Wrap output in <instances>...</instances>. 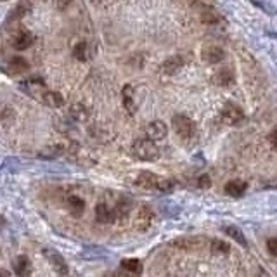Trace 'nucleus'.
Here are the masks:
<instances>
[{"label":"nucleus","instance_id":"nucleus-4","mask_svg":"<svg viewBox=\"0 0 277 277\" xmlns=\"http://www.w3.org/2000/svg\"><path fill=\"white\" fill-rule=\"evenodd\" d=\"M20 88L23 90L24 94H28L32 99L38 100V102H42L44 97H46V94L48 92L47 85L44 84V80H40V78H32V80H24L21 82Z\"/></svg>","mask_w":277,"mask_h":277},{"label":"nucleus","instance_id":"nucleus-6","mask_svg":"<svg viewBox=\"0 0 277 277\" xmlns=\"http://www.w3.org/2000/svg\"><path fill=\"white\" fill-rule=\"evenodd\" d=\"M220 118L226 125H239V123L244 120V111L241 110L239 106L232 102H227L226 106L222 108V113H220Z\"/></svg>","mask_w":277,"mask_h":277},{"label":"nucleus","instance_id":"nucleus-17","mask_svg":"<svg viewBox=\"0 0 277 277\" xmlns=\"http://www.w3.org/2000/svg\"><path fill=\"white\" fill-rule=\"evenodd\" d=\"M234 71L230 68H222L218 70L215 74H213V84L218 85V87H227V85H232L234 84Z\"/></svg>","mask_w":277,"mask_h":277},{"label":"nucleus","instance_id":"nucleus-26","mask_svg":"<svg viewBox=\"0 0 277 277\" xmlns=\"http://www.w3.org/2000/svg\"><path fill=\"white\" fill-rule=\"evenodd\" d=\"M122 267L125 268L126 272H130V274H140L142 272V264L137 260V258H128V260H123L122 262Z\"/></svg>","mask_w":277,"mask_h":277},{"label":"nucleus","instance_id":"nucleus-3","mask_svg":"<svg viewBox=\"0 0 277 277\" xmlns=\"http://www.w3.org/2000/svg\"><path fill=\"white\" fill-rule=\"evenodd\" d=\"M9 40H10V46L16 48V50H26L28 47L33 46L35 36H33V33L28 32V30H23V28H20V26H16V28H10Z\"/></svg>","mask_w":277,"mask_h":277},{"label":"nucleus","instance_id":"nucleus-21","mask_svg":"<svg viewBox=\"0 0 277 277\" xmlns=\"http://www.w3.org/2000/svg\"><path fill=\"white\" fill-rule=\"evenodd\" d=\"M66 204H68V210L74 216H80L85 212V201L80 196H68Z\"/></svg>","mask_w":277,"mask_h":277},{"label":"nucleus","instance_id":"nucleus-5","mask_svg":"<svg viewBox=\"0 0 277 277\" xmlns=\"http://www.w3.org/2000/svg\"><path fill=\"white\" fill-rule=\"evenodd\" d=\"M44 256H46V260L50 264V267L54 268L58 276L64 277L70 274V267H68V264H66L64 256L59 252H56L54 248H44Z\"/></svg>","mask_w":277,"mask_h":277},{"label":"nucleus","instance_id":"nucleus-22","mask_svg":"<svg viewBox=\"0 0 277 277\" xmlns=\"http://www.w3.org/2000/svg\"><path fill=\"white\" fill-rule=\"evenodd\" d=\"M42 104H46L48 108H61L64 104V97L61 96L59 92H54V90H48L44 97Z\"/></svg>","mask_w":277,"mask_h":277},{"label":"nucleus","instance_id":"nucleus-14","mask_svg":"<svg viewBox=\"0 0 277 277\" xmlns=\"http://www.w3.org/2000/svg\"><path fill=\"white\" fill-rule=\"evenodd\" d=\"M30 70V62L26 61L23 56H12L7 62V71L10 74H21V73H26Z\"/></svg>","mask_w":277,"mask_h":277},{"label":"nucleus","instance_id":"nucleus-2","mask_svg":"<svg viewBox=\"0 0 277 277\" xmlns=\"http://www.w3.org/2000/svg\"><path fill=\"white\" fill-rule=\"evenodd\" d=\"M172 125H174L175 134L180 138H184V140L192 138L194 134H196V125H194L192 120L186 114H175L174 118H172Z\"/></svg>","mask_w":277,"mask_h":277},{"label":"nucleus","instance_id":"nucleus-7","mask_svg":"<svg viewBox=\"0 0 277 277\" xmlns=\"http://www.w3.org/2000/svg\"><path fill=\"white\" fill-rule=\"evenodd\" d=\"M152 220H154V213H152L151 206H148V204H142V206L138 208L137 213H136V218H134V227H136L137 230L144 232V230H148L149 227H151Z\"/></svg>","mask_w":277,"mask_h":277},{"label":"nucleus","instance_id":"nucleus-11","mask_svg":"<svg viewBox=\"0 0 277 277\" xmlns=\"http://www.w3.org/2000/svg\"><path fill=\"white\" fill-rule=\"evenodd\" d=\"M174 248L186 250V252H192V250H200L201 246H204V239L201 238H182L172 242Z\"/></svg>","mask_w":277,"mask_h":277},{"label":"nucleus","instance_id":"nucleus-31","mask_svg":"<svg viewBox=\"0 0 277 277\" xmlns=\"http://www.w3.org/2000/svg\"><path fill=\"white\" fill-rule=\"evenodd\" d=\"M198 186H200L201 189H206V187L212 186V178H210L208 175H201V177L198 178Z\"/></svg>","mask_w":277,"mask_h":277},{"label":"nucleus","instance_id":"nucleus-12","mask_svg":"<svg viewBox=\"0 0 277 277\" xmlns=\"http://www.w3.org/2000/svg\"><path fill=\"white\" fill-rule=\"evenodd\" d=\"M184 64H186V59L182 56H172V58H168L162 64V71L164 74H175L184 68Z\"/></svg>","mask_w":277,"mask_h":277},{"label":"nucleus","instance_id":"nucleus-9","mask_svg":"<svg viewBox=\"0 0 277 277\" xmlns=\"http://www.w3.org/2000/svg\"><path fill=\"white\" fill-rule=\"evenodd\" d=\"M160 180H162V177L156 175V174H152V172H140V174L137 175V178H136V184L138 187H142V189L156 190Z\"/></svg>","mask_w":277,"mask_h":277},{"label":"nucleus","instance_id":"nucleus-25","mask_svg":"<svg viewBox=\"0 0 277 277\" xmlns=\"http://www.w3.org/2000/svg\"><path fill=\"white\" fill-rule=\"evenodd\" d=\"M210 250L215 254H227L230 252V246L222 239H213V241H210Z\"/></svg>","mask_w":277,"mask_h":277},{"label":"nucleus","instance_id":"nucleus-28","mask_svg":"<svg viewBox=\"0 0 277 277\" xmlns=\"http://www.w3.org/2000/svg\"><path fill=\"white\" fill-rule=\"evenodd\" d=\"M175 187H177V182H175L174 178H162L158 187H156V190H160L162 194H170V192H174Z\"/></svg>","mask_w":277,"mask_h":277},{"label":"nucleus","instance_id":"nucleus-1","mask_svg":"<svg viewBox=\"0 0 277 277\" xmlns=\"http://www.w3.org/2000/svg\"><path fill=\"white\" fill-rule=\"evenodd\" d=\"M132 156L140 162H156L160 158V149L154 142L148 138H138L132 146Z\"/></svg>","mask_w":277,"mask_h":277},{"label":"nucleus","instance_id":"nucleus-8","mask_svg":"<svg viewBox=\"0 0 277 277\" xmlns=\"http://www.w3.org/2000/svg\"><path fill=\"white\" fill-rule=\"evenodd\" d=\"M166 136H168V126L162 120H154V122H151L146 126V137H148V140L158 142V140H163Z\"/></svg>","mask_w":277,"mask_h":277},{"label":"nucleus","instance_id":"nucleus-30","mask_svg":"<svg viewBox=\"0 0 277 277\" xmlns=\"http://www.w3.org/2000/svg\"><path fill=\"white\" fill-rule=\"evenodd\" d=\"M62 151H64L62 146H54V148L46 149V151L40 152V158H56V156L62 154Z\"/></svg>","mask_w":277,"mask_h":277},{"label":"nucleus","instance_id":"nucleus-34","mask_svg":"<svg viewBox=\"0 0 277 277\" xmlns=\"http://www.w3.org/2000/svg\"><path fill=\"white\" fill-rule=\"evenodd\" d=\"M0 277H10V274L7 270H4V268H0Z\"/></svg>","mask_w":277,"mask_h":277},{"label":"nucleus","instance_id":"nucleus-27","mask_svg":"<svg viewBox=\"0 0 277 277\" xmlns=\"http://www.w3.org/2000/svg\"><path fill=\"white\" fill-rule=\"evenodd\" d=\"M73 56L78 61H87L88 59V44L87 42H78L73 48Z\"/></svg>","mask_w":277,"mask_h":277},{"label":"nucleus","instance_id":"nucleus-10","mask_svg":"<svg viewBox=\"0 0 277 277\" xmlns=\"http://www.w3.org/2000/svg\"><path fill=\"white\" fill-rule=\"evenodd\" d=\"M201 58H203V61L208 62V64H216V62L224 61V58H226V52H224L222 47L208 46V47L203 48V52H201Z\"/></svg>","mask_w":277,"mask_h":277},{"label":"nucleus","instance_id":"nucleus-32","mask_svg":"<svg viewBox=\"0 0 277 277\" xmlns=\"http://www.w3.org/2000/svg\"><path fill=\"white\" fill-rule=\"evenodd\" d=\"M267 250H268V253H270V254H274V256H277V238L268 239Z\"/></svg>","mask_w":277,"mask_h":277},{"label":"nucleus","instance_id":"nucleus-19","mask_svg":"<svg viewBox=\"0 0 277 277\" xmlns=\"http://www.w3.org/2000/svg\"><path fill=\"white\" fill-rule=\"evenodd\" d=\"M246 189H248V184L244 180H229L226 184V187H224L227 196H232V198L242 196L246 192Z\"/></svg>","mask_w":277,"mask_h":277},{"label":"nucleus","instance_id":"nucleus-29","mask_svg":"<svg viewBox=\"0 0 277 277\" xmlns=\"http://www.w3.org/2000/svg\"><path fill=\"white\" fill-rule=\"evenodd\" d=\"M71 114H73V118L76 120V122H82V120H85L88 116L84 104H73V106H71Z\"/></svg>","mask_w":277,"mask_h":277},{"label":"nucleus","instance_id":"nucleus-20","mask_svg":"<svg viewBox=\"0 0 277 277\" xmlns=\"http://www.w3.org/2000/svg\"><path fill=\"white\" fill-rule=\"evenodd\" d=\"M134 204L130 198H120L118 203H116V210H114V216L116 218H126L132 212Z\"/></svg>","mask_w":277,"mask_h":277},{"label":"nucleus","instance_id":"nucleus-18","mask_svg":"<svg viewBox=\"0 0 277 277\" xmlns=\"http://www.w3.org/2000/svg\"><path fill=\"white\" fill-rule=\"evenodd\" d=\"M32 10V4L30 2H20L9 14V24H18L26 14Z\"/></svg>","mask_w":277,"mask_h":277},{"label":"nucleus","instance_id":"nucleus-33","mask_svg":"<svg viewBox=\"0 0 277 277\" xmlns=\"http://www.w3.org/2000/svg\"><path fill=\"white\" fill-rule=\"evenodd\" d=\"M268 144H270L272 148H277V126L268 134Z\"/></svg>","mask_w":277,"mask_h":277},{"label":"nucleus","instance_id":"nucleus-23","mask_svg":"<svg viewBox=\"0 0 277 277\" xmlns=\"http://www.w3.org/2000/svg\"><path fill=\"white\" fill-rule=\"evenodd\" d=\"M201 21L204 24H216L220 23V14L213 10L212 7H204V10L201 12Z\"/></svg>","mask_w":277,"mask_h":277},{"label":"nucleus","instance_id":"nucleus-24","mask_svg":"<svg viewBox=\"0 0 277 277\" xmlns=\"http://www.w3.org/2000/svg\"><path fill=\"white\" fill-rule=\"evenodd\" d=\"M224 232H226L227 236H230L232 239H236V241H238L241 246H246V244H248V242H246L244 234H242V230L239 229V227H236V226H229V227H226V229H224Z\"/></svg>","mask_w":277,"mask_h":277},{"label":"nucleus","instance_id":"nucleus-16","mask_svg":"<svg viewBox=\"0 0 277 277\" xmlns=\"http://www.w3.org/2000/svg\"><path fill=\"white\" fill-rule=\"evenodd\" d=\"M134 97H136L134 87L130 84H126L125 87H123V90H122V100H123V108H125L128 114L136 113V100H134Z\"/></svg>","mask_w":277,"mask_h":277},{"label":"nucleus","instance_id":"nucleus-15","mask_svg":"<svg viewBox=\"0 0 277 277\" xmlns=\"http://www.w3.org/2000/svg\"><path fill=\"white\" fill-rule=\"evenodd\" d=\"M12 267H14V272H16L18 277H28V276H32V270H33L32 262H30V258L24 256V254H21V256H18L16 260H14Z\"/></svg>","mask_w":277,"mask_h":277},{"label":"nucleus","instance_id":"nucleus-13","mask_svg":"<svg viewBox=\"0 0 277 277\" xmlns=\"http://www.w3.org/2000/svg\"><path fill=\"white\" fill-rule=\"evenodd\" d=\"M96 218L99 224H113L114 222V208L106 203H99L96 206Z\"/></svg>","mask_w":277,"mask_h":277}]
</instances>
